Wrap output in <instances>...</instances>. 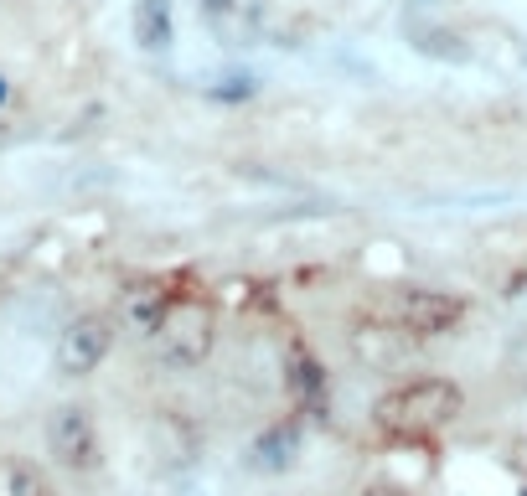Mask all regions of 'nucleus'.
<instances>
[{"label": "nucleus", "instance_id": "obj_8", "mask_svg": "<svg viewBox=\"0 0 527 496\" xmlns=\"http://www.w3.org/2000/svg\"><path fill=\"white\" fill-rule=\"evenodd\" d=\"M0 496H57V491H52V476L37 460L6 455L0 460Z\"/></svg>", "mask_w": 527, "mask_h": 496}, {"label": "nucleus", "instance_id": "obj_2", "mask_svg": "<svg viewBox=\"0 0 527 496\" xmlns=\"http://www.w3.org/2000/svg\"><path fill=\"white\" fill-rule=\"evenodd\" d=\"M212 347H217V305L202 290H176L161 331L150 336L155 362L171 372H192L212 357Z\"/></svg>", "mask_w": 527, "mask_h": 496}, {"label": "nucleus", "instance_id": "obj_10", "mask_svg": "<svg viewBox=\"0 0 527 496\" xmlns=\"http://www.w3.org/2000/svg\"><path fill=\"white\" fill-rule=\"evenodd\" d=\"M0 99H6V83H0Z\"/></svg>", "mask_w": 527, "mask_h": 496}, {"label": "nucleus", "instance_id": "obj_4", "mask_svg": "<svg viewBox=\"0 0 527 496\" xmlns=\"http://www.w3.org/2000/svg\"><path fill=\"white\" fill-rule=\"evenodd\" d=\"M114 336H119L114 310H83V316H73L57 331V347H52L57 378H88V372H99L104 357L114 352Z\"/></svg>", "mask_w": 527, "mask_h": 496}, {"label": "nucleus", "instance_id": "obj_6", "mask_svg": "<svg viewBox=\"0 0 527 496\" xmlns=\"http://www.w3.org/2000/svg\"><path fill=\"white\" fill-rule=\"evenodd\" d=\"M414 347L419 341L403 331L393 316H352L347 321V352L367 372H398L403 362H409Z\"/></svg>", "mask_w": 527, "mask_h": 496}, {"label": "nucleus", "instance_id": "obj_7", "mask_svg": "<svg viewBox=\"0 0 527 496\" xmlns=\"http://www.w3.org/2000/svg\"><path fill=\"white\" fill-rule=\"evenodd\" d=\"M171 295H176V290H166V279H135V285L119 290L114 321L130 331V336H145V341H150L155 331H161V321H166Z\"/></svg>", "mask_w": 527, "mask_h": 496}, {"label": "nucleus", "instance_id": "obj_3", "mask_svg": "<svg viewBox=\"0 0 527 496\" xmlns=\"http://www.w3.org/2000/svg\"><path fill=\"white\" fill-rule=\"evenodd\" d=\"M47 455L57 471L68 476H93L104 465V440H99V424L83 403H57L47 414Z\"/></svg>", "mask_w": 527, "mask_h": 496}, {"label": "nucleus", "instance_id": "obj_9", "mask_svg": "<svg viewBox=\"0 0 527 496\" xmlns=\"http://www.w3.org/2000/svg\"><path fill=\"white\" fill-rule=\"evenodd\" d=\"M357 496H414L409 486H398V481H362Z\"/></svg>", "mask_w": 527, "mask_h": 496}, {"label": "nucleus", "instance_id": "obj_5", "mask_svg": "<svg viewBox=\"0 0 527 496\" xmlns=\"http://www.w3.org/2000/svg\"><path fill=\"white\" fill-rule=\"evenodd\" d=\"M465 310H471L465 295H450V290H398L388 316L409 331L414 341H440V336L460 331Z\"/></svg>", "mask_w": 527, "mask_h": 496}, {"label": "nucleus", "instance_id": "obj_1", "mask_svg": "<svg viewBox=\"0 0 527 496\" xmlns=\"http://www.w3.org/2000/svg\"><path fill=\"white\" fill-rule=\"evenodd\" d=\"M465 414V388L455 378H403L372 403V429L388 440H429Z\"/></svg>", "mask_w": 527, "mask_h": 496}]
</instances>
